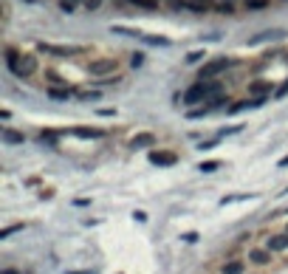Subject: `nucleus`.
I'll list each match as a JSON object with an SVG mask.
<instances>
[{"label":"nucleus","instance_id":"obj_1","mask_svg":"<svg viewBox=\"0 0 288 274\" xmlns=\"http://www.w3.org/2000/svg\"><path fill=\"white\" fill-rule=\"evenodd\" d=\"M232 65H235V62H232L229 57H218V59H209V62H206V65H203V68H201V74H198V80H201V82H209V80H212V77H218V74H221V71H226V68H232Z\"/></svg>","mask_w":288,"mask_h":274},{"label":"nucleus","instance_id":"obj_2","mask_svg":"<svg viewBox=\"0 0 288 274\" xmlns=\"http://www.w3.org/2000/svg\"><path fill=\"white\" fill-rule=\"evenodd\" d=\"M116 57H99V59H91L88 62V74H94V77H108V74L116 71Z\"/></svg>","mask_w":288,"mask_h":274},{"label":"nucleus","instance_id":"obj_3","mask_svg":"<svg viewBox=\"0 0 288 274\" xmlns=\"http://www.w3.org/2000/svg\"><path fill=\"white\" fill-rule=\"evenodd\" d=\"M246 260H249L252 266H257V268H266V266H271L274 254L268 252L266 246H254V249H249V254H246Z\"/></svg>","mask_w":288,"mask_h":274},{"label":"nucleus","instance_id":"obj_4","mask_svg":"<svg viewBox=\"0 0 288 274\" xmlns=\"http://www.w3.org/2000/svg\"><path fill=\"white\" fill-rule=\"evenodd\" d=\"M37 51H43V54H51V57H71V54H80L82 48H65V45L37 43Z\"/></svg>","mask_w":288,"mask_h":274},{"label":"nucleus","instance_id":"obj_5","mask_svg":"<svg viewBox=\"0 0 288 274\" xmlns=\"http://www.w3.org/2000/svg\"><path fill=\"white\" fill-rule=\"evenodd\" d=\"M266 249L271 254H280V252H288V235L282 232V235H271V238L266 240Z\"/></svg>","mask_w":288,"mask_h":274},{"label":"nucleus","instance_id":"obj_6","mask_svg":"<svg viewBox=\"0 0 288 274\" xmlns=\"http://www.w3.org/2000/svg\"><path fill=\"white\" fill-rule=\"evenodd\" d=\"M150 161H153V164H159V167H170V164L178 161V156H175V153H164V150H153Z\"/></svg>","mask_w":288,"mask_h":274},{"label":"nucleus","instance_id":"obj_7","mask_svg":"<svg viewBox=\"0 0 288 274\" xmlns=\"http://www.w3.org/2000/svg\"><path fill=\"white\" fill-rule=\"evenodd\" d=\"M249 94H252L254 99H266V94H271V82H263V80L249 82Z\"/></svg>","mask_w":288,"mask_h":274},{"label":"nucleus","instance_id":"obj_8","mask_svg":"<svg viewBox=\"0 0 288 274\" xmlns=\"http://www.w3.org/2000/svg\"><path fill=\"white\" fill-rule=\"evenodd\" d=\"M221 274H246V260H240V257L226 260L224 268H221Z\"/></svg>","mask_w":288,"mask_h":274},{"label":"nucleus","instance_id":"obj_9","mask_svg":"<svg viewBox=\"0 0 288 274\" xmlns=\"http://www.w3.org/2000/svg\"><path fill=\"white\" fill-rule=\"evenodd\" d=\"M37 71V57H31V54H23V62H20V71H17V77H31V74Z\"/></svg>","mask_w":288,"mask_h":274},{"label":"nucleus","instance_id":"obj_10","mask_svg":"<svg viewBox=\"0 0 288 274\" xmlns=\"http://www.w3.org/2000/svg\"><path fill=\"white\" fill-rule=\"evenodd\" d=\"M215 6H218L215 0H189V12H195V15H206Z\"/></svg>","mask_w":288,"mask_h":274},{"label":"nucleus","instance_id":"obj_11","mask_svg":"<svg viewBox=\"0 0 288 274\" xmlns=\"http://www.w3.org/2000/svg\"><path fill=\"white\" fill-rule=\"evenodd\" d=\"M156 145V136L153 133H136L130 139V147H153Z\"/></svg>","mask_w":288,"mask_h":274},{"label":"nucleus","instance_id":"obj_12","mask_svg":"<svg viewBox=\"0 0 288 274\" xmlns=\"http://www.w3.org/2000/svg\"><path fill=\"white\" fill-rule=\"evenodd\" d=\"M20 62H23V54H17L15 48H6V65H9V71L17 74V71H20Z\"/></svg>","mask_w":288,"mask_h":274},{"label":"nucleus","instance_id":"obj_13","mask_svg":"<svg viewBox=\"0 0 288 274\" xmlns=\"http://www.w3.org/2000/svg\"><path fill=\"white\" fill-rule=\"evenodd\" d=\"M71 133L80 139H102L105 136V130H99V127H74Z\"/></svg>","mask_w":288,"mask_h":274},{"label":"nucleus","instance_id":"obj_14","mask_svg":"<svg viewBox=\"0 0 288 274\" xmlns=\"http://www.w3.org/2000/svg\"><path fill=\"white\" fill-rule=\"evenodd\" d=\"M3 142H6V145H23L26 136L17 133V130H12V127H3Z\"/></svg>","mask_w":288,"mask_h":274},{"label":"nucleus","instance_id":"obj_15","mask_svg":"<svg viewBox=\"0 0 288 274\" xmlns=\"http://www.w3.org/2000/svg\"><path fill=\"white\" fill-rule=\"evenodd\" d=\"M243 9L246 12H263V9H268V0H243Z\"/></svg>","mask_w":288,"mask_h":274},{"label":"nucleus","instance_id":"obj_16","mask_svg":"<svg viewBox=\"0 0 288 274\" xmlns=\"http://www.w3.org/2000/svg\"><path fill=\"white\" fill-rule=\"evenodd\" d=\"M45 94H48L51 99H71V88H48Z\"/></svg>","mask_w":288,"mask_h":274},{"label":"nucleus","instance_id":"obj_17","mask_svg":"<svg viewBox=\"0 0 288 274\" xmlns=\"http://www.w3.org/2000/svg\"><path fill=\"white\" fill-rule=\"evenodd\" d=\"M167 6L173 12H189V0H167Z\"/></svg>","mask_w":288,"mask_h":274},{"label":"nucleus","instance_id":"obj_18","mask_svg":"<svg viewBox=\"0 0 288 274\" xmlns=\"http://www.w3.org/2000/svg\"><path fill=\"white\" fill-rule=\"evenodd\" d=\"M133 6H141V9H147V12H153V9H159V0H130Z\"/></svg>","mask_w":288,"mask_h":274},{"label":"nucleus","instance_id":"obj_19","mask_svg":"<svg viewBox=\"0 0 288 274\" xmlns=\"http://www.w3.org/2000/svg\"><path fill=\"white\" fill-rule=\"evenodd\" d=\"M218 167H221V161H201L198 170H201V173H215Z\"/></svg>","mask_w":288,"mask_h":274},{"label":"nucleus","instance_id":"obj_20","mask_svg":"<svg viewBox=\"0 0 288 274\" xmlns=\"http://www.w3.org/2000/svg\"><path fill=\"white\" fill-rule=\"evenodd\" d=\"M215 12H221V15H235V6H232V3H224V0H221V3L215 6Z\"/></svg>","mask_w":288,"mask_h":274},{"label":"nucleus","instance_id":"obj_21","mask_svg":"<svg viewBox=\"0 0 288 274\" xmlns=\"http://www.w3.org/2000/svg\"><path fill=\"white\" fill-rule=\"evenodd\" d=\"M23 229V224H12V226H6V229L0 232V238H9V235H15V232H20Z\"/></svg>","mask_w":288,"mask_h":274},{"label":"nucleus","instance_id":"obj_22","mask_svg":"<svg viewBox=\"0 0 288 274\" xmlns=\"http://www.w3.org/2000/svg\"><path fill=\"white\" fill-rule=\"evenodd\" d=\"M74 9H77V3H68V0H59V12H65V15H74Z\"/></svg>","mask_w":288,"mask_h":274},{"label":"nucleus","instance_id":"obj_23","mask_svg":"<svg viewBox=\"0 0 288 274\" xmlns=\"http://www.w3.org/2000/svg\"><path fill=\"white\" fill-rule=\"evenodd\" d=\"M203 57H206L203 51H192V54H187V62H189V65H192V62H201Z\"/></svg>","mask_w":288,"mask_h":274},{"label":"nucleus","instance_id":"obj_24","mask_svg":"<svg viewBox=\"0 0 288 274\" xmlns=\"http://www.w3.org/2000/svg\"><path fill=\"white\" fill-rule=\"evenodd\" d=\"M141 62H144V54H141V51H136V54H130V65H133V68H138Z\"/></svg>","mask_w":288,"mask_h":274},{"label":"nucleus","instance_id":"obj_25","mask_svg":"<svg viewBox=\"0 0 288 274\" xmlns=\"http://www.w3.org/2000/svg\"><path fill=\"white\" fill-rule=\"evenodd\" d=\"M82 3H85V9H88V12H96V9L102 6V0H82Z\"/></svg>","mask_w":288,"mask_h":274},{"label":"nucleus","instance_id":"obj_26","mask_svg":"<svg viewBox=\"0 0 288 274\" xmlns=\"http://www.w3.org/2000/svg\"><path fill=\"white\" fill-rule=\"evenodd\" d=\"M209 113V108H195V110H189V116L192 119H201V116H206Z\"/></svg>","mask_w":288,"mask_h":274},{"label":"nucleus","instance_id":"obj_27","mask_svg":"<svg viewBox=\"0 0 288 274\" xmlns=\"http://www.w3.org/2000/svg\"><path fill=\"white\" fill-rule=\"evenodd\" d=\"M82 99H85V102H91V99H99V94H96V91H91V94H82Z\"/></svg>","mask_w":288,"mask_h":274},{"label":"nucleus","instance_id":"obj_28","mask_svg":"<svg viewBox=\"0 0 288 274\" xmlns=\"http://www.w3.org/2000/svg\"><path fill=\"white\" fill-rule=\"evenodd\" d=\"M198 147H201V150H212V147H215V142H201Z\"/></svg>","mask_w":288,"mask_h":274},{"label":"nucleus","instance_id":"obj_29","mask_svg":"<svg viewBox=\"0 0 288 274\" xmlns=\"http://www.w3.org/2000/svg\"><path fill=\"white\" fill-rule=\"evenodd\" d=\"M0 274H20V271H17V268H3Z\"/></svg>","mask_w":288,"mask_h":274},{"label":"nucleus","instance_id":"obj_30","mask_svg":"<svg viewBox=\"0 0 288 274\" xmlns=\"http://www.w3.org/2000/svg\"><path fill=\"white\" fill-rule=\"evenodd\" d=\"M277 94H280V96H282V94H288V82H285V85L280 88V91H277Z\"/></svg>","mask_w":288,"mask_h":274},{"label":"nucleus","instance_id":"obj_31","mask_svg":"<svg viewBox=\"0 0 288 274\" xmlns=\"http://www.w3.org/2000/svg\"><path fill=\"white\" fill-rule=\"evenodd\" d=\"M280 167H288V156H285V159H280Z\"/></svg>","mask_w":288,"mask_h":274},{"label":"nucleus","instance_id":"obj_32","mask_svg":"<svg viewBox=\"0 0 288 274\" xmlns=\"http://www.w3.org/2000/svg\"><path fill=\"white\" fill-rule=\"evenodd\" d=\"M68 274H94V271H68Z\"/></svg>","mask_w":288,"mask_h":274},{"label":"nucleus","instance_id":"obj_33","mask_svg":"<svg viewBox=\"0 0 288 274\" xmlns=\"http://www.w3.org/2000/svg\"><path fill=\"white\" fill-rule=\"evenodd\" d=\"M68 3H80V0H68Z\"/></svg>","mask_w":288,"mask_h":274},{"label":"nucleus","instance_id":"obj_34","mask_svg":"<svg viewBox=\"0 0 288 274\" xmlns=\"http://www.w3.org/2000/svg\"><path fill=\"white\" fill-rule=\"evenodd\" d=\"M285 235H288V226H285Z\"/></svg>","mask_w":288,"mask_h":274}]
</instances>
